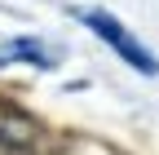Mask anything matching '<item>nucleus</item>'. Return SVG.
Instances as JSON below:
<instances>
[{
    "instance_id": "nucleus-1",
    "label": "nucleus",
    "mask_w": 159,
    "mask_h": 155,
    "mask_svg": "<svg viewBox=\"0 0 159 155\" xmlns=\"http://www.w3.org/2000/svg\"><path fill=\"white\" fill-rule=\"evenodd\" d=\"M84 27L97 31V35H102V40H106V45L128 62V67H137L142 75H155V71H159V62L150 58V49L137 40V35H133L124 22H119V18H111V13H102V9H89V13H84Z\"/></svg>"
},
{
    "instance_id": "nucleus-2",
    "label": "nucleus",
    "mask_w": 159,
    "mask_h": 155,
    "mask_svg": "<svg viewBox=\"0 0 159 155\" xmlns=\"http://www.w3.org/2000/svg\"><path fill=\"white\" fill-rule=\"evenodd\" d=\"M44 151V129L22 106L0 102V155H40Z\"/></svg>"
},
{
    "instance_id": "nucleus-3",
    "label": "nucleus",
    "mask_w": 159,
    "mask_h": 155,
    "mask_svg": "<svg viewBox=\"0 0 159 155\" xmlns=\"http://www.w3.org/2000/svg\"><path fill=\"white\" fill-rule=\"evenodd\" d=\"M0 53H5L0 62H31V67H53L57 62V58H49V49L40 40H9Z\"/></svg>"
}]
</instances>
